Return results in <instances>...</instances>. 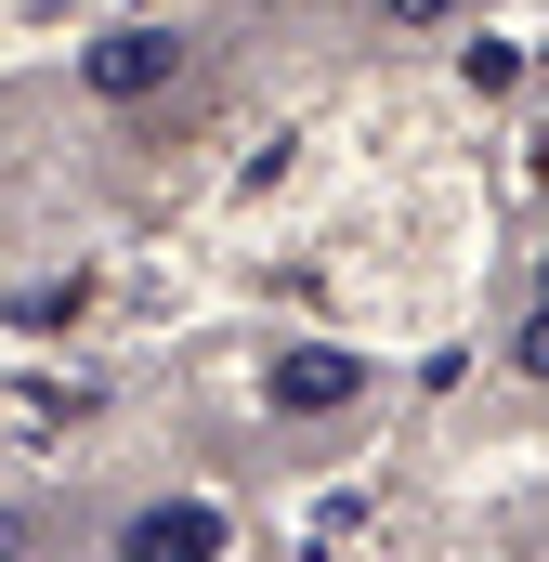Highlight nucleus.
<instances>
[{
	"label": "nucleus",
	"instance_id": "f257e3e1",
	"mask_svg": "<svg viewBox=\"0 0 549 562\" xmlns=\"http://www.w3.org/2000/svg\"><path fill=\"white\" fill-rule=\"evenodd\" d=\"M223 550V510L210 497H183V510H144L132 537H119V562H210Z\"/></svg>",
	"mask_w": 549,
	"mask_h": 562
},
{
	"label": "nucleus",
	"instance_id": "f03ea898",
	"mask_svg": "<svg viewBox=\"0 0 549 562\" xmlns=\"http://www.w3.org/2000/svg\"><path fill=\"white\" fill-rule=\"evenodd\" d=\"M170 66H183V40H157V26H119V40L92 53V92H105V105H132V92H157Z\"/></svg>",
	"mask_w": 549,
	"mask_h": 562
},
{
	"label": "nucleus",
	"instance_id": "7ed1b4c3",
	"mask_svg": "<svg viewBox=\"0 0 549 562\" xmlns=\"http://www.w3.org/2000/svg\"><path fill=\"white\" fill-rule=\"evenodd\" d=\"M274 393H288V406H340V393H354V367H340V353H301Z\"/></svg>",
	"mask_w": 549,
	"mask_h": 562
},
{
	"label": "nucleus",
	"instance_id": "20e7f679",
	"mask_svg": "<svg viewBox=\"0 0 549 562\" xmlns=\"http://www.w3.org/2000/svg\"><path fill=\"white\" fill-rule=\"evenodd\" d=\"M524 380H549V314H537V327H524Z\"/></svg>",
	"mask_w": 549,
	"mask_h": 562
}]
</instances>
